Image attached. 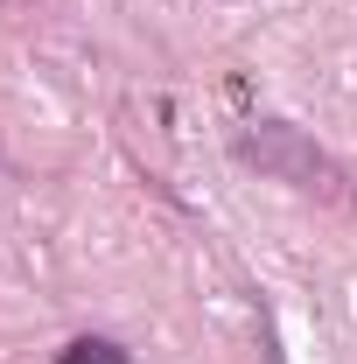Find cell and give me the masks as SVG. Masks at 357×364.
I'll return each mask as SVG.
<instances>
[{
    "instance_id": "obj_1",
    "label": "cell",
    "mask_w": 357,
    "mask_h": 364,
    "mask_svg": "<svg viewBox=\"0 0 357 364\" xmlns=\"http://www.w3.org/2000/svg\"><path fill=\"white\" fill-rule=\"evenodd\" d=\"M238 154L260 168V176H273V182H294V189H329V154L315 147L302 127H287V119H260L252 134L238 140Z\"/></svg>"
},
{
    "instance_id": "obj_2",
    "label": "cell",
    "mask_w": 357,
    "mask_h": 364,
    "mask_svg": "<svg viewBox=\"0 0 357 364\" xmlns=\"http://www.w3.org/2000/svg\"><path fill=\"white\" fill-rule=\"evenodd\" d=\"M63 364H127V350L105 343V336H78V343L63 350Z\"/></svg>"
}]
</instances>
